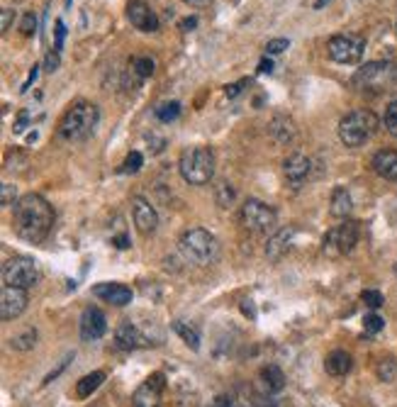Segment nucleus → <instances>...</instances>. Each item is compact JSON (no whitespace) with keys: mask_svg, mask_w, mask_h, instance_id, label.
<instances>
[{"mask_svg":"<svg viewBox=\"0 0 397 407\" xmlns=\"http://www.w3.org/2000/svg\"><path fill=\"white\" fill-rule=\"evenodd\" d=\"M103 381H105V373H103V371L88 373V376H84L79 383H76V395H79L81 400L91 398V395L103 386Z\"/></svg>","mask_w":397,"mask_h":407,"instance_id":"obj_25","label":"nucleus"},{"mask_svg":"<svg viewBox=\"0 0 397 407\" xmlns=\"http://www.w3.org/2000/svg\"><path fill=\"white\" fill-rule=\"evenodd\" d=\"M166 388V381H163L161 373H154L149 376L139 388L132 395V405L134 407H159L161 405V393Z\"/></svg>","mask_w":397,"mask_h":407,"instance_id":"obj_11","label":"nucleus"},{"mask_svg":"<svg viewBox=\"0 0 397 407\" xmlns=\"http://www.w3.org/2000/svg\"><path fill=\"white\" fill-rule=\"evenodd\" d=\"M395 81H397V66L393 62H371L356 71L354 79H351V86L361 93L376 96V93L388 91Z\"/></svg>","mask_w":397,"mask_h":407,"instance_id":"obj_5","label":"nucleus"},{"mask_svg":"<svg viewBox=\"0 0 397 407\" xmlns=\"http://www.w3.org/2000/svg\"><path fill=\"white\" fill-rule=\"evenodd\" d=\"M185 3H190L192 8H205V5H209V0H185Z\"/></svg>","mask_w":397,"mask_h":407,"instance_id":"obj_50","label":"nucleus"},{"mask_svg":"<svg viewBox=\"0 0 397 407\" xmlns=\"http://www.w3.org/2000/svg\"><path fill=\"white\" fill-rule=\"evenodd\" d=\"M13 18H15V10L5 8V10H3V32L10 30V25H13Z\"/></svg>","mask_w":397,"mask_h":407,"instance_id":"obj_45","label":"nucleus"},{"mask_svg":"<svg viewBox=\"0 0 397 407\" xmlns=\"http://www.w3.org/2000/svg\"><path fill=\"white\" fill-rule=\"evenodd\" d=\"M142 164H144L142 151H132L130 156L125 159V164H122V168H120V171H122V173H137L142 168Z\"/></svg>","mask_w":397,"mask_h":407,"instance_id":"obj_31","label":"nucleus"},{"mask_svg":"<svg viewBox=\"0 0 397 407\" xmlns=\"http://www.w3.org/2000/svg\"><path fill=\"white\" fill-rule=\"evenodd\" d=\"M324 3H329V0H317V3H314V8H322Z\"/></svg>","mask_w":397,"mask_h":407,"instance_id":"obj_51","label":"nucleus"},{"mask_svg":"<svg viewBox=\"0 0 397 407\" xmlns=\"http://www.w3.org/2000/svg\"><path fill=\"white\" fill-rule=\"evenodd\" d=\"M363 327H366V332L376 334L385 327V320L380 315H376V312H371V315H366V320H363Z\"/></svg>","mask_w":397,"mask_h":407,"instance_id":"obj_35","label":"nucleus"},{"mask_svg":"<svg viewBox=\"0 0 397 407\" xmlns=\"http://www.w3.org/2000/svg\"><path fill=\"white\" fill-rule=\"evenodd\" d=\"M71 3H74V0H66V8H71Z\"/></svg>","mask_w":397,"mask_h":407,"instance_id":"obj_52","label":"nucleus"},{"mask_svg":"<svg viewBox=\"0 0 397 407\" xmlns=\"http://www.w3.org/2000/svg\"><path fill=\"white\" fill-rule=\"evenodd\" d=\"M40 280L37 263L30 256H13L3 263V285H13V288H32Z\"/></svg>","mask_w":397,"mask_h":407,"instance_id":"obj_7","label":"nucleus"},{"mask_svg":"<svg viewBox=\"0 0 397 407\" xmlns=\"http://www.w3.org/2000/svg\"><path fill=\"white\" fill-rule=\"evenodd\" d=\"M363 49H366V40L358 35H336L327 44L329 59L336 64H344V66L361 62Z\"/></svg>","mask_w":397,"mask_h":407,"instance_id":"obj_10","label":"nucleus"},{"mask_svg":"<svg viewBox=\"0 0 397 407\" xmlns=\"http://www.w3.org/2000/svg\"><path fill=\"white\" fill-rule=\"evenodd\" d=\"M108 332V320H105L103 310L98 307H86L81 315V339L84 342H96Z\"/></svg>","mask_w":397,"mask_h":407,"instance_id":"obj_14","label":"nucleus"},{"mask_svg":"<svg viewBox=\"0 0 397 407\" xmlns=\"http://www.w3.org/2000/svg\"><path fill=\"white\" fill-rule=\"evenodd\" d=\"M115 246H117V249H127V246H130V239H127L125 234H120L117 239H115Z\"/></svg>","mask_w":397,"mask_h":407,"instance_id":"obj_49","label":"nucleus"},{"mask_svg":"<svg viewBox=\"0 0 397 407\" xmlns=\"http://www.w3.org/2000/svg\"><path fill=\"white\" fill-rule=\"evenodd\" d=\"M283 171H285V178L290 180V183L295 185H302L307 180V176L312 171V161L305 156V154H293V156L285 159L283 164Z\"/></svg>","mask_w":397,"mask_h":407,"instance_id":"obj_18","label":"nucleus"},{"mask_svg":"<svg viewBox=\"0 0 397 407\" xmlns=\"http://www.w3.org/2000/svg\"><path fill=\"white\" fill-rule=\"evenodd\" d=\"M180 115V103L178 101H171V103H161L156 108V120L159 122H173L176 117Z\"/></svg>","mask_w":397,"mask_h":407,"instance_id":"obj_28","label":"nucleus"},{"mask_svg":"<svg viewBox=\"0 0 397 407\" xmlns=\"http://www.w3.org/2000/svg\"><path fill=\"white\" fill-rule=\"evenodd\" d=\"M37 329H25V332H20V334H15L13 339H10V346H13L15 351H30V349H35V344H37Z\"/></svg>","mask_w":397,"mask_h":407,"instance_id":"obj_27","label":"nucleus"},{"mask_svg":"<svg viewBox=\"0 0 397 407\" xmlns=\"http://www.w3.org/2000/svg\"><path fill=\"white\" fill-rule=\"evenodd\" d=\"M115 346L122 351H134V349H142V346H149V342L137 324L122 322L117 327V332H115Z\"/></svg>","mask_w":397,"mask_h":407,"instance_id":"obj_16","label":"nucleus"},{"mask_svg":"<svg viewBox=\"0 0 397 407\" xmlns=\"http://www.w3.org/2000/svg\"><path fill=\"white\" fill-rule=\"evenodd\" d=\"M178 171L185 183L190 185H205L214 176V154L207 147H190L180 154Z\"/></svg>","mask_w":397,"mask_h":407,"instance_id":"obj_4","label":"nucleus"},{"mask_svg":"<svg viewBox=\"0 0 397 407\" xmlns=\"http://www.w3.org/2000/svg\"><path fill=\"white\" fill-rule=\"evenodd\" d=\"M214 195H217V202L222 207H229L231 202H234V188H231L229 183H224V180L214 185Z\"/></svg>","mask_w":397,"mask_h":407,"instance_id":"obj_30","label":"nucleus"},{"mask_svg":"<svg viewBox=\"0 0 397 407\" xmlns=\"http://www.w3.org/2000/svg\"><path fill=\"white\" fill-rule=\"evenodd\" d=\"M173 332L178 334V337L183 339V342L188 344L192 351L200 349V329H197L195 324H190L185 320H178V322H173Z\"/></svg>","mask_w":397,"mask_h":407,"instance_id":"obj_26","label":"nucleus"},{"mask_svg":"<svg viewBox=\"0 0 397 407\" xmlns=\"http://www.w3.org/2000/svg\"><path fill=\"white\" fill-rule=\"evenodd\" d=\"M207 407H236V403H234V398H229V395H217Z\"/></svg>","mask_w":397,"mask_h":407,"instance_id":"obj_41","label":"nucleus"},{"mask_svg":"<svg viewBox=\"0 0 397 407\" xmlns=\"http://www.w3.org/2000/svg\"><path fill=\"white\" fill-rule=\"evenodd\" d=\"M134 71H137V76H142V79H149V76L154 74V62L149 57L134 59Z\"/></svg>","mask_w":397,"mask_h":407,"instance_id":"obj_33","label":"nucleus"},{"mask_svg":"<svg viewBox=\"0 0 397 407\" xmlns=\"http://www.w3.org/2000/svg\"><path fill=\"white\" fill-rule=\"evenodd\" d=\"M258 378H261V388L266 390L268 395H275V393H280V390L285 388V376L275 364L263 366L261 373H258Z\"/></svg>","mask_w":397,"mask_h":407,"instance_id":"obj_22","label":"nucleus"},{"mask_svg":"<svg viewBox=\"0 0 397 407\" xmlns=\"http://www.w3.org/2000/svg\"><path fill=\"white\" fill-rule=\"evenodd\" d=\"M288 47H290V42L283 40V37H278V40H271L266 44V54L268 57H275V54H283Z\"/></svg>","mask_w":397,"mask_h":407,"instance_id":"obj_37","label":"nucleus"},{"mask_svg":"<svg viewBox=\"0 0 397 407\" xmlns=\"http://www.w3.org/2000/svg\"><path fill=\"white\" fill-rule=\"evenodd\" d=\"M268 132H271L275 142L285 144V142H290L295 137V125L290 117H273V122L268 125Z\"/></svg>","mask_w":397,"mask_h":407,"instance_id":"obj_24","label":"nucleus"},{"mask_svg":"<svg viewBox=\"0 0 397 407\" xmlns=\"http://www.w3.org/2000/svg\"><path fill=\"white\" fill-rule=\"evenodd\" d=\"M93 295L105 302H110V305H115V307H125L132 302V290L122 283H100L93 288Z\"/></svg>","mask_w":397,"mask_h":407,"instance_id":"obj_17","label":"nucleus"},{"mask_svg":"<svg viewBox=\"0 0 397 407\" xmlns=\"http://www.w3.org/2000/svg\"><path fill=\"white\" fill-rule=\"evenodd\" d=\"M378 117L371 110H354L339 122V139L346 147H361L376 134Z\"/></svg>","mask_w":397,"mask_h":407,"instance_id":"obj_6","label":"nucleus"},{"mask_svg":"<svg viewBox=\"0 0 397 407\" xmlns=\"http://www.w3.org/2000/svg\"><path fill=\"white\" fill-rule=\"evenodd\" d=\"M195 27H197V18H185L180 22V30L183 32H190V30H195Z\"/></svg>","mask_w":397,"mask_h":407,"instance_id":"obj_47","label":"nucleus"},{"mask_svg":"<svg viewBox=\"0 0 397 407\" xmlns=\"http://www.w3.org/2000/svg\"><path fill=\"white\" fill-rule=\"evenodd\" d=\"M361 298H363V302H366L368 307H371V310H378V307L385 302L383 293H378V290H363Z\"/></svg>","mask_w":397,"mask_h":407,"instance_id":"obj_36","label":"nucleus"},{"mask_svg":"<svg viewBox=\"0 0 397 407\" xmlns=\"http://www.w3.org/2000/svg\"><path fill=\"white\" fill-rule=\"evenodd\" d=\"M293 236H295V229L293 227H285V229H278L271 239H268L266 244V256L271 258V261H278V258H283L288 254L290 244H293Z\"/></svg>","mask_w":397,"mask_h":407,"instance_id":"obj_20","label":"nucleus"},{"mask_svg":"<svg viewBox=\"0 0 397 407\" xmlns=\"http://www.w3.org/2000/svg\"><path fill=\"white\" fill-rule=\"evenodd\" d=\"M27 307V290L13 288V285H3V295H0V317L5 322L15 320L25 312Z\"/></svg>","mask_w":397,"mask_h":407,"instance_id":"obj_13","label":"nucleus"},{"mask_svg":"<svg viewBox=\"0 0 397 407\" xmlns=\"http://www.w3.org/2000/svg\"><path fill=\"white\" fill-rule=\"evenodd\" d=\"M373 171L385 180H395L397 183V151L395 149H380L371 161Z\"/></svg>","mask_w":397,"mask_h":407,"instance_id":"obj_19","label":"nucleus"},{"mask_svg":"<svg viewBox=\"0 0 397 407\" xmlns=\"http://www.w3.org/2000/svg\"><path fill=\"white\" fill-rule=\"evenodd\" d=\"M127 18H130L132 25L142 32H156L159 30L156 13L149 8L144 0H130V5H127Z\"/></svg>","mask_w":397,"mask_h":407,"instance_id":"obj_15","label":"nucleus"},{"mask_svg":"<svg viewBox=\"0 0 397 407\" xmlns=\"http://www.w3.org/2000/svg\"><path fill=\"white\" fill-rule=\"evenodd\" d=\"M37 76H40V66H35V69L30 71V79H27L25 84H22V88H20V91H22V93H27V91H30V86H32V84H35V81H37Z\"/></svg>","mask_w":397,"mask_h":407,"instance_id":"obj_44","label":"nucleus"},{"mask_svg":"<svg viewBox=\"0 0 397 407\" xmlns=\"http://www.w3.org/2000/svg\"><path fill=\"white\" fill-rule=\"evenodd\" d=\"M393 268H395V276H397V261H395V266H393Z\"/></svg>","mask_w":397,"mask_h":407,"instance_id":"obj_53","label":"nucleus"},{"mask_svg":"<svg viewBox=\"0 0 397 407\" xmlns=\"http://www.w3.org/2000/svg\"><path fill=\"white\" fill-rule=\"evenodd\" d=\"M178 246L180 251H183V256L195 263V266H209V263H214L219 256L217 236L202 227L185 229V232L180 234Z\"/></svg>","mask_w":397,"mask_h":407,"instance_id":"obj_3","label":"nucleus"},{"mask_svg":"<svg viewBox=\"0 0 397 407\" xmlns=\"http://www.w3.org/2000/svg\"><path fill=\"white\" fill-rule=\"evenodd\" d=\"M324 368H327L329 376L341 378V376H346L351 368H354V359H351V354H346V351L336 349V351H332V354L327 356V361H324Z\"/></svg>","mask_w":397,"mask_h":407,"instance_id":"obj_21","label":"nucleus"},{"mask_svg":"<svg viewBox=\"0 0 397 407\" xmlns=\"http://www.w3.org/2000/svg\"><path fill=\"white\" fill-rule=\"evenodd\" d=\"M278 222V212L273 210L271 205L261 200H246L241 205V224H244L249 232H271Z\"/></svg>","mask_w":397,"mask_h":407,"instance_id":"obj_9","label":"nucleus"},{"mask_svg":"<svg viewBox=\"0 0 397 407\" xmlns=\"http://www.w3.org/2000/svg\"><path fill=\"white\" fill-rule=\"evenodd\" d=\"M358 244V222L354 219H346L339 227L329 229L327 236H324V254L327 256H346L356 249Z\"/></svg>","mask_w":397,"mask_h":407,"instance_id":"obj_8","label":"nucleus"},{"mask_svg":"<svg viewBox=\"0 0 397 407\" xmlns=\"http://www.w3.org/2000/svg\"><path fill=\"white\" fill-rule=\"evenodd\" d=\"M3 207H15V185L3 183Z\"/></svg>","mask_w":397,"mask_h":407,"instance_id":"obj_40","label":"nucleus"},{"mask_svg":"<svg viewBox=\"0 0 397 407\" xmlns=\"http://www.w3.org/2000/svg\"><path fill=\"white\" fill-rule=\"evenodd\" d=\"M241 86H244V84H231V86H227V91H224V93H227V98H236V96H239Z\"/></svg>","mask_w":397,"mask_h":407,"instance_id":"obj_48","label":"nucleus"},{"mask_svg":"<svg viewBox=\"0 0 397 407\" xmlns=\"http://www.w3.org/2000/svg\"><path fill=\"white\" fill-rule=\"evenodd\" d=\"M54 224V210L42 195H25L15 202L13 210V229L20 239L30 241V244H40L47 239Z\"/></svg>","mask_w":397,"mask_h":407,"instance_id":"obj_1","label":"nucleus"},{"mask_svg":"<svg viewBox=\"0 0 397 407\" xmlns=\"http://www.w3.org/2000/svg\"><path fill=\"white\" fill-rule=\"evenodd\" d=\"M132 217H134V224L142 234L149 236L156 232L159 227V214L154 210V205L142 195H134L132 197Z\"/></svg>","mask_w":397,"mask_h":407,"instance_id":"obj_12","label":"nucleus"},{"mask_svg":"<svg viewBox=\"0 0 397 407\" xmlns=\"http://www.w3.org/2000/svg\"><path fill=\"white\" fill-rule=\"evenodd\" d=\"M273 71V62L268 57H263L261 62H258V74H271Z\"/></svg>","mask_w":397,"mask_h":407,"instance_id":"obj_46","label":"nucleus"},{"mask_svg":"<svg viewBox=\"0 0 397 407\" xmlns=\"http://www.w3.org/2000/svg\"><path fill=\"white\" fill-rule=\"evenodd\" d=\"M59 52L57 49H54V52H49L47 54V59H44V71H47V74H54V71H59Z\"/></svg>","mask_w":397,"mask_h":407,"instance_id":"obj_39","label":"nucleus"},{"mask_svg":"<svg viewBox=\"0 0 397 407\" xmlns=\"http://www.w3.org/2000/svg\"><path fill=\"white\" fill-rule=\"evenodd\" d=\"M64 37H66V25H64V20H57V44H54V49H57V52H62Z\"/></svg>","mask_w":397,"mask_h":407,"instance_id":"obj_42","label":"nucleus"},{"mask_svg":"<svg viewBox=\"0 0 397 407\" xmlns=\"http://www.w3.org/2000/svg\"><path fill=\"white\" fill-rule=\"evenodd\" d=\"M20 30H22V35H25V37L35 35V32H37V18H35V13H27L25 18H22Z\"/></svg>","mask_w":397,"mask_h":407,"instance_id":"obj_38","label":"nucleus"},{"mask_svg":"<svg viewBox=\"0 0 397 407\" xmlns=\"http://www.w3.org/2000/svg\"><path fill=\"white\" fill-rule=\"evenodd\" d=\"M383 122H385V130H388L393 137H397V98H395L393 103H390L388 110H385Z\"/></svg>","mask_w":397,"mask_h":407,"instance_id":"obj_32","label":"nucleus"},{"mask_svg":"<svg viewBox=\"0 0 397 407\" xmlns=\"http://www.w3.org/2000/svg\"><path fill=\"white\" fill-rule=\"evenodd\" d=\"M71 361H74V354H69V356H66V359L62 361V364H59L57 368H54V371H49V373H47V378H44V381H42V386H49V383H52V381H57V378L62 376V373L66 371V368H69Z\"/></svg>","mask_w":397,"mask_h":407,"instance_id":"obj_34","label":"nucleus"},{"mask_svg":"<svg viewBox=\"0 0 397 407\" xmlns=\"http://www.w3.org/2000/svg\"><path fill=\"white\" fill-rule=\"evenodd\" d=\"M351 210H354L351 193L346 188H336L332 193V207H329V212H332L334 217H349Z\"/></svg>","mask_w":397,"mask_h":407,"instance_id":"obj_23","label":"nucleus"},{"mask_svg":"<svg viewBox=\"0 0 397 407\" xmlns=\"http://www.w3.org/2000/svg\"><path fill=\"white\" fill-rule=\"evenodd\" d=\"M27 122H30V113H27V110H25V113H20V117L18 120H15V132H18V134H20V132H25V127H27Z\"/></svg>","mask_w":397,"mask_h":407,"instance_id":"obj_43","label":"nucleus"},{"mask_svg":"<svg viewBox=\"0 0 397 407\" xmlns=\"http://www.w3.org/2000/svg\"><path fill=\"white\" fill-rule=\"evenodd\" d=\"M100 122V110L93 103H76L66 110V115L59 122V137L66 142H84L96 132Z\"/></svg>","mask_w":397,"mask_h":407,"instance_id":"obj_2","label":"nucleus"},{"mask_svg":"<svg viewBox=\"0 0 397 407\" xmlns=\"http://www.w3.org/2000/svg\"><path fill=\"white\" fill-rule=\"evenodd\" d=\"M395 376H397V361L393 359V356L380 359V364H378V378H380V381L390 383V381H395Z\"/></svg>","mask_w":397,"mask_h":407,"instance_id":"obj_29","label":"nucleus"}]
</instances>
